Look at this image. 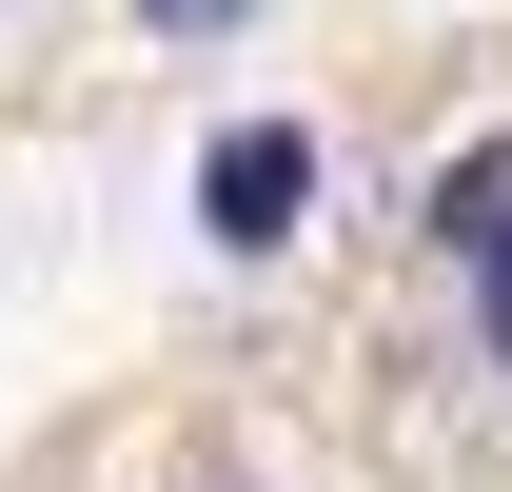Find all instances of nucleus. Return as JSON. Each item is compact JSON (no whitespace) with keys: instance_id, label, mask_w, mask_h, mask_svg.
<instances>
[{"instance_id":"20e7f679","label":"nucleus","mask_w":512,"mask_h":492,"mask_svg":"<svg viewBox=\"0 0 512 492\" xmlns=\"http://www.w3.org/2000/svg\"><path fill=\"white\" fill-rule=\"evenodd\" d=\"M256 0H138V40H237Z\"/></svg>"},{"instance_id":"f257e3e1","label":"nucleus","mask_w":512,"mask_h":492,"mask_svg":"<svg viewBox=\"0 0 512 492\" xmlns=\"http://www.w3.org/2000/svg\"><path fill=\"white\" fill-rule=\"evenodd\" d=\"M414 256H434V276H493V256H512V119L453 138L434 178H414Z\"/></svg>"},{"instance_id":"7ed1b4c3","label":"nucleus","mask_w":512,"mask_h":492,"mask_svg":"<svg viewBox=\"0 0 512 492\" xmlns=\"http://www.w3.org/2000/svg\"><path fill=\"white\" fill-rule=\"evenodd\" d=\"M453 374L512 394V256H493V276H453Z\"/></svg>"},{"instance_id":"f03ea898","label":"nucleus","mask_w":512,"mask_h":492,"mask_svg":"<svg viewBox=\"0 0 512 492\" xmlns=\"http://www.w3.org/2000/svg\"><path fill=\"white\" fill-rule=\"evenodd\" d=\"M296 197H316V138H276V119H256V138H217V237H237V256H276V237H296Z\"/></svg>"}]
</instances>
